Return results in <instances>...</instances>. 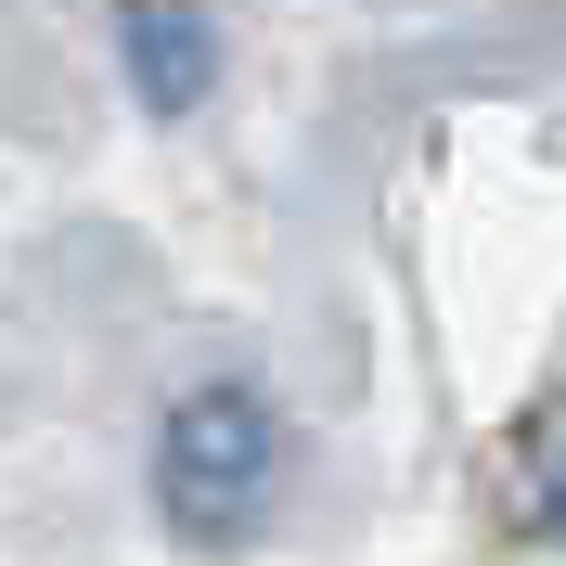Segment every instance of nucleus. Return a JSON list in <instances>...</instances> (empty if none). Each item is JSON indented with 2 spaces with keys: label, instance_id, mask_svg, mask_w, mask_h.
<instances>
[{
  "label": "nucleus",
  "instance_id": "3",
  "mask_svg": "<svg viewBox=\"0 0 566 566\" xmlns=\"http://www.w3.org/2000/svg\"><path fill=\"white\" fill-rule=\"evenodd\" d=\"M528 528H541V541H554V554H566V451L541 463V490H528Z\"/></svg>",
  "mask_w": 566,
  "mask_h": 566
},
{
  "label": "nucleus",
  "instance_id": "1",
  "mask_svg": "<svg viewBox=\"0 0 566 566\" xmlns=\"http://www.w3.org/2000/svg\"><path fill=\"white\" fill-rule=\"evenodd\" d=\"M283 502V399L258 374H193L155 412V515L180 554H245Z\"/></svg>",
  "mask_w": 566,
  "mask_h": 566
},
{
  "label": "nucleus",
  "instance_id": "2",
  "mask_svg": "<svg viewBox=\"0 0 566 566\" xmlns=\"http://www.w3.org/2000/svg\"><path fill=\"white\" fill-rule=\"evenodd\" d=\"M232 65V39H219L207 0H116V77H129L142 116H193Z\"/></svg>",
  "mask_w": 566,
  "mask_h": 566
}]
</instances>
